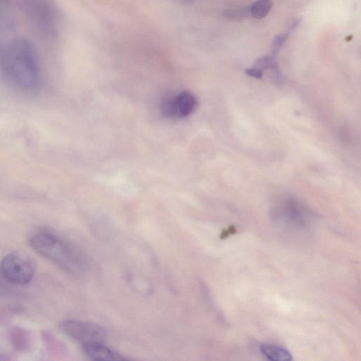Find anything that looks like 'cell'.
<instances>
[{
  "instance_id": "obj_1",
  "label": "cell",
  "mask_w": 361,
  "mask_h": 361,
  "mask_svg": "<svg viewBox=\"0 0 361 361\" xmlns=\"http://www.w3.org/2000/svg\"><path fill=\"white\" fill-rule=\"evenodd\" d=\"M0 74L10 84L23 90L36 87L40 79L38 55L24 37L0 41Z\"/></svg>"
},
{
  "instance_id": "obj_2",
  "label": "cell",
  "mask_w": 361,
  "mask_h": 361,
  "mask_svg": "<svg viewBox=\"0 0 361 361\" xmlns=\"http://www.w3.org/2000/svg\"><path fill=\"white\" fill-rule=\"evenodd\" d=\"M30 245L37 253L73 274H80L85 269L86 263L82 255L54 233L37 231L31 235Z\"/></svg>"
},
{
  "instance_id": "obj_3",
  "label": "cell",
  "mask_w": 361,
  "mask_h": 361,
  "mask_svg": "<svg viewBox=\"0 0 361 361\" xmlns=\"http://www.w3.org/2000/svg\"><path fill=\"white\" fill-rule=\"evenodd\" d=\"M22 15L42 38L56 40L61 30V13L55 0H14Z\"/></svg>"
},
{
  "instance_id": "obj_4",
  "label": "cell",
  "mask_w": 361,
  "mask_h": 361,
  "mask_svg": "<svg viewBox=\"0 0 361 361\" xmlns=\"http://www.w3.org/2000/svg\"><path fill=\"white\" fill-rule=\"evenodd\" d=\"M0 272L10 283L22 286L29 283L32 279L34 267L27 257L15 252L2 259Z\"/></svg>"
},
{
  "instance_id": "obj_5",
  "label": "cell",
  "mask_w": 361,
  "mask_h": 361,
  "mask_svg": "<svg viewBox=\"0 0 361 361\" xmlns=\"http://www.w3.org/2000/svg\"><path fill=\"white\" fill-rule=\"evenodd\" d=\"M59 328L69 338L82 345L102 343L106 338L105 329L92 322L65 320L61 322Z\"/></svg>"
},
{
  "instance_id": "obj_6",
  "label": "cell",
  "mask_w": 361,
  "mask_h": 361,
  "mask_svg": "<svg viewBox=\"0 0 361 361\" xmlns=\"http://www.w3.org/2000/svg\"><path fill=\"white\" fill-rule=\"evenodd\" d=\"M197 106V99L189 92L167 98L162 103V111L170 116H186L192 114Z\"/></svg>"
},
{
  "instance_id": "obj_7",
  "label": "cell",
  "mask_w": 361,
  "mask_h": 361,
  "mask_svg": "<svg viewBox=\"0 0 361 361\" xmlns=\"http://www.w3.org/2000/svg\"><path fill=\"white\" fill-rule=\"evenodd\" d=\"M85 354L94 360L120 361L126 358L118 352L105 346L102 343H91L82 345Z\"/></svg>"
},
{
  "instance_id": "obj_8",
  "label": "cell",
  "mask_w": 361,
  "mask_h": 361,
  "mask_svg": "<svg viewBox=\"0 0 361 361\" xmlns=\"http://www.w3.org/2000/svg\"><path fill=\"white\" fill-rule=\"evenodd\" d=\"M259 349L262 354L270 360L289 361L293 359L290 353L281 346L271 344H263L260 345Z\"/></svg>"
},
{
  "instance_id": "obj_9",
  "label": "cell",
  "mask_w": 361,
  "mask_h": 361,
  "mask_svg": "<svg viewBox=\"0 0 361 361\" xmlns=\"http://www.w3.org/2000/svg\"><path fill=\"white\" fill-rule=\"evenodd\" d=\"M300 19L298 18L293 21L290 25L288 30H287L285 33L277 35L272 42L271 45V56L273 57H276V55L279 51L281 48L283 46L285 42L289 36L294 32V30L298 27L300 25Z\"/></svg>"
},
{
  "instance_id": "obj_10",
  "label": "cell",
  "mask_w": 361,
  "mask_h": 361,
  "mask_svg": "<svg viewBox=\"0 0 361 361\" xmlns=\"http://www.w3.org/2000/svg\"><path fill=\"white\" fill-rule=\"evenodd\" d=\"M273 6L271 0H257L250 6V14L258 19L264 18Z\"/></svg>"
},
{
  "instance_id": "obj_11",
  "label": "cell",
  "mask_w": 361,
  "mask_h": 361,
  "mask_svg": "<svg viewBox=\"0 0 361 361\" xmlns=\"http://www.w3.org/2000/svg\"><path fill=\"white\" fill-rule=\"evenodd\" d=\"M11 6L9 0H0V31L11 25L13 17Z\"/></svg>"
},
{
  "instance_id": "obj_12",
  "label": "cell",
  "mask_w": 361,
  "mask_h": 361,
  "mask_svg": "<svg viewBox=\"0 0 361 361\" xmlns=\"http://www.w3.org/2000/svg\"><path fill=\"white\" fill-rule=\"evenodd\" d=\"M250 14V7L235 8L226 9L224 11V16L231 18H243Z\"/></svg>"
},
{
  "instance_id": "obj_13",
  "label": "cell",
  "mask_w": 361,
  "mask_h": 361,
  "mask_svg": "<svg viewBox=\"0 0 361 361\" xmlns=\"http://www.w3.org/2000/svg\"><path fill=\"white\" fill-rule=\"evenodd\" d=\"M245 73L247 75L256 78H261L263 73L262 72H261L260 71L254 67L247 68L245 70Z\"/></svg>"
},
{
  "instance_id": "obj_14",
  "label": "cell",
  "mask_w": 361,
  "mask_h": 361,
  "mask_svg": "<svg viewBox=\"0 0 361 361\" xmlns=\"http://www.w3.org/2000/svg\"><path fill=\"white\" fill-rule=\"evenodd\" d=\"M236 231L235 228H234V226H230L226 231V232H224L223 233V236L225 238L226 236H228V235L230 234H232L233 233H235Z\"/></svg>"
},
{
  "instance_id": "obj_15",
  "label": "cell",
  "mask_w": 361,
  "mask_h": 361,
  "mask_svg": "<svg viewBox=\"0 0 361 361\" xmlns=\"http://www.w3.org/2000/svg\"><path fill=\"white\" fill-rule=\"evenodd\" d=\"M183 1H190V0H183Z\"/></svg>"
}]
</instances>
